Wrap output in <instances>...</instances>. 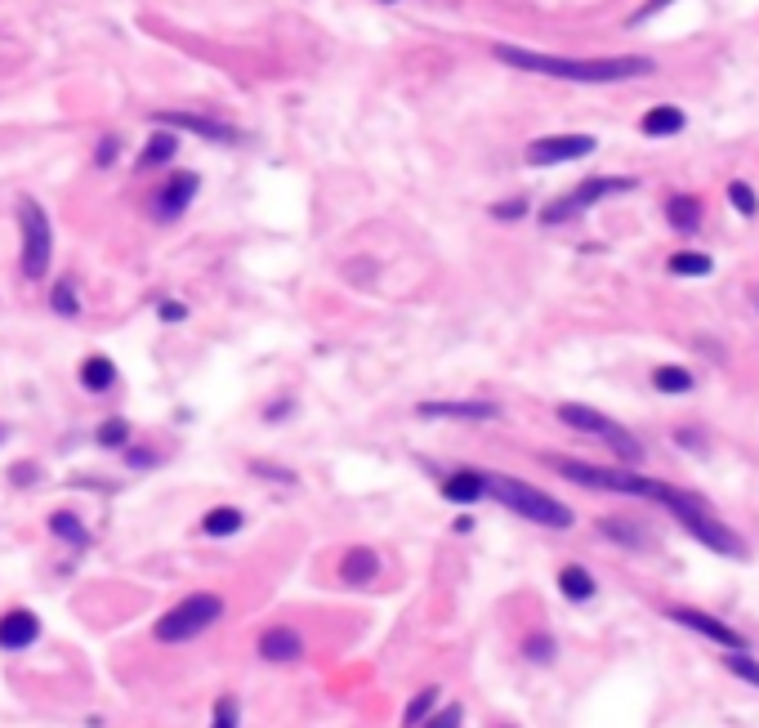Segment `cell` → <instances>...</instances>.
Instances as JSON below:
<instances>
[{
    "label": "cell",
    "instance_id": "cell-1",
    "mask_svg": "<svg viewBox=\"0 0 759 728\" xmlns=\"http://www.w3.org/2000/svg\"><path fill=\"white\" fill-rule=\"evenodd\" d=\"M492 54L505 67L536 76H554V81H576V85H617V81H639L652 76L657 63L648 54H617V59H563V54H541L523 50V45H492Z\"/></svg>",
    "mask_w": 759,
    "mask_h": 728
},
{
    "label": "cell",
    "instance_id": "cell-2",
    "mask_svg": "<svg viewBox=\"0 0 759 728\" xmlns=\"http://www.w3.org/2000/svg\"><path fill=\"white\" fill-rule=\"evenodd\" d=\"M545 465H550L554 474L581 483V487H594V492H617V496H639V501L666 505L670 514L697 505V496L679 492V487H670V483H657V478H643V474H634V469H608V465L572 461V456H545Z\"/></svg>",
    "mask_w": 759,
    "mask_h": 728
},
{
    "label": "cell",
    "instance_id": "cell-3",
    "mask_svg": "<svg viewBox=\"0 0 759 728\" xmlns=\"http://www.w3.org/2000/svg\"><path fill=\"white\" fill-rule=\"evenodd\" d=\"M487 483V496L505 505V510L523 514L527 523H541V528H572V510L559 501V496H545L541 487L523 483V478H509V474H483Z\"/></svg>",
    "mask_w": 759,
    "mask_h": 728
},
{
    "label": "cell",
    "instance_id": "cell-4",
    "mask_svg": "<svg viewBox=\"0 0 759 728\" xmlns=\"http://www.w3.org/2000/svg\"><path fill=\"white\" fill-rule=\"evenodd\" d=\"M219 617H224V599L219 595H188L184 603H175V608L152 626V635H157L161 644H184V639L206 635Z\"/></svg>",
    "mask_w": 759,
    "mask_h": 728
},
{
    "label": "cell",
    "instance_id": "cell-5",
    "mask_svg": "<svg viewBox=\"0 0 759 728\" xmlns=\"http://www.w3.org/2000/svg\"><path fill=\"white\" fill-rule=\"evenodd\" d=\"M559 420L568 429H576V434H590V438H603V443L612 447V452L621 456V461H643V447H639V438L630 434L626 425H617V420H608L603 411H594V407H581V402H559Z\"/></svg>",
    "mask_w": 759,
    "mask_h": 728
},
{
    "label": "cell",
    "instance_id": "cell-6",
    "mask_svg": "<svg viewBox=\"0 0 759 728\" xmlns=\"http://www.w3.org/2000/svg\"><path fill=\"white\" fill-rule=\"evenodd\" d=\"M18 228H23V277L27 282H41L50 273V255H54L50 215L32 197H23L18 201Z\"/></svg>",
    "mask_w": 759,
    "mask_h": 728
},
{
    "label": "cell",
    "instance_id": "cell-7",
    "mask_svg": "<svg viewBox=\"0 0 759 728\" xmlns=\"http://www.w3.org/2000/svg\"><path fill=\"white\" fill-rule=\"evenodd\" d=\"M639 188V179H630V175H621V179H612V175H603V179H585V184H576L572 193H563V197H554L550 206L541 210V224H568V219L576 215H585V210L594 206V201H603V197H621V193H634Z\"/></svg>",
    "mask_w": 759,
    "mask_h": 728
},
{
    "label": "cell",
    "instance_id": "cell-8",
    "mask_svg": "<svg viewBox=\"0 0 759 728\" xmlns=\"http://www.w3.org/2000/svg\"><path fill=\"white\" fill-rule=\"evenodd\" d=\"M675 519H679V528L693 536V541H701L706 550H715V554H724V559H742V554H746V545L737 541V532H728L719 519H710L706 501H697V505H688V510H679Z\"/></svg>",
    "mask_w": 759,
    "mask_h": 728
},
{
    "label": "cell",
    "instance_id": "cell-9",
    "mask_svg": "<svg viewBox=\"0 0 759 728\" xmlns=\"http://www.w3.org/2000/svg\"><path fill=\"white\" fill-rule=\"evenodd\" d=\"M599 148L594 134H545V139L527 143V166H563V161H581Z\"/></svg>",
    "mask_w": 759,
    "mask_h": 728
},
{
    "label": "cell",
    "instance_id": "cell-10",
    "mask_svg": "<svg viewBox=\"0 0 759 728\" xmlns=\"http://www.w3.org/2000/svg\"><path fill=\"white\" fill-rule=\"evenodd\" d=\"M201 179L192 175V170H179V175H170L166 184H161V193L152 197V219L157 224H170V219H179L184 210L192 206V197H197Z\"/></svg>",
    "mask_w": 759,
    "mask_h": 728
},
{
    "label": "cell",
    "instance_id": "cell-11",
    "mask_svg": "<svg viewBox=\"0 0 759 728\" xmlns=\"http://www.w3.org/2000/svg\"><path fill=\"white\" fill-rule=\"evenodd\" d=\"M670 621H679V626H688L693 635H701V639H710V644H719V648H733V653H742V635H737L733 626H724L719 617H710V612H701V608H670Z\"/></svg>",
    "mask_w": 759,
    "mask_h": 728
},
{
    "label": "cell",
    "instance_id": "cell-12",
    "mask_svg": "<svg viewBox=\"0 0 759 728\" xmlns=\"http://www.w3.org/2000/svg\"><path fill=\"white\" fill-rule=\"evenodd\" d=\"M152 121H157V126L188 130V134H197V139H206V143H242V130L224 126V121H215V117H201V112H157Z\"/></svg>",
    "mask_w": 759,
    "mask_h": 728
},
{
    "label": "cell",
    "instance_id": "cell-13",
    "mask_svg": "<svg viewBox=\"0 0 759 728\" xmlns=\"http://www.w3.org/2000/svg\"><path fill=\"white\" fill-rule=\"evenodd\" d=\"M36 639H41V617H36V612L14 608L0 617V648H5V653H23Z\"/></svg>",
    "mask_w": 759,
    "mask_h": 728
},
{
    "label": "cell",
    "instance_id": "cell-14",
    "mask_svg": "<svg viewBox=\"0 0 759 728\" xmlns=\"http://www.w3.org/2000/svg\"><path fill=\"white\" fill-rule=\"evenodd\" d=\"M300 653H304V644H300V635H295L291 626H268L264 635H259V657L273 662V666L300 662Z\"/></svg>",
    "mask_w": 759,
    "mask_h": 728
},
{
    "label": "cell",
    "instance_id": "cell-15",
    "mask_svg": "<svg viewBox=\"0 0 759 728\" xmlns=\"http://www.w3.org/2000/svg\"><path fill=\"white\" fill-rule=\"evenodd\" d=\"M701 219H706V206H701V197H693V193L666 197V224L675 228L679 237H693L697 228H701Z\"/></svg>",
    "mask_w": 759,
    "mask_h": 728
},
{
    "label": "cell",
    "instance_id": "cell-16",
    "mask_svg": "<svg viewBox=\"0 0 759 728\" xmlns=\"http://www.w3.org/2000/svg\"><path fill=\"white\" fill-rule=\"evenodd\" d=\"M420 416H438V420H496V402H420Z\"/></svg>",
    "mask_w": 759,
    "mask_h": 728
},
{
    "label": "cell",
    "instance_id": "cell-17",
    "mask_svg": "<svg viewBox=\"0 0 759 728\" xmlns=\"http://www.w3.org/2000/svg\"><path fill=\"white\" fill-rule=\"evenodd\" d=\"M684 126H688V112L675 108V103H657V108H648L639 121V130L648 134V139H670V134H679Z\"/></svg>",
    "mask_w": 759,
    "mask_h": 728
},
{
    "label": "cell",
    "instance_id": "cell-18",
    "mask_svg": "<svg viewBox=\"0 0 759 728\" xmlns=\"http://www.w3.org/2000/svg\"><path fill=\"white\" fill-rule=\"evenodd\" d=\"M380 577V554L376 550H349L340 559V581L344 586H367Z\"/></svg>",
    "mask_w": 759,
    "mask_h": 728
},
{
    "label": "cell",
    "instance_id": "cell-19",
    "mask_svg": "<svg viewBox=\"0 0 759 728\" xmlns=\"http://www.w3.org/2000/svg\"><path fill=\"white\" fill-rule=\"evenodd\" d=\"M443 496L456 505H469V501H478V496H487V483L478 469H460V474H451L443 483Z\"/></svg>",
    "mask_w": 759,
    "mask_h": 728
},
{
    "label": "cell",
    "instance_id": "cell-20",
    "mask_svg": "<svg viewBox=\"0 0 759 728\" xmlns=\"http://www.w3.org/2000/svg\"><path fill=\"white\" fill-rule=\"evenodd\" d=\"M112 380H117V367H112V358L94 353V358L81 362V385L90 389V394H103V389H112Z\"/></svg>",
    "mask_w": 759,
    "mask_h": 728
},
{
    "label": "cell",
    "instance_id": "cell-21",
    "mask_svg": "<svg viewBox=\"0 0 759 728\" xmlns=\"http://www.w3.org/2000/svg\"><path fill=\"white\" fill-rule=\"evenodd\" d=\"M175 152H179V139H175V134H170V130H157V134L148 139V148L139 152V170H157V166H166V161L175 157Z\"/></svg>",
    "mask_w": 759,
    "mask_h": 728
},
{
    "label": "cell",
    "instance_id": "cell-22",
    "mask_svg": "<svg viewBox=\"0 0 759 728\" xmlns=\"http://www.w3.org/2000/svg\"><path fill=\"white\" fill-rule=\"evenodd\" d=\"M559 590L572 603H585V599H594V577L581 568V563H568V568H559Z\"/></svg>",
    "mask_w": 759,
    "mask_h": 728
},
{
    "label": "cell",
    "instance_id": "cell-23",
    "mask_svg": "<svg viewBox=\"0 0 759 728\" xmlns=\"http://www.w3.org/2000/svg\"><path fill=\"white\" fill-rule=\"evenodd\" d=\"M652 389H657V394H693L697 380L688 367H657L652 371Z\"/></svg>",
    "mask_w": 759,
    "mask_h": 728
},
{
    "label": "cell",
    "instance_id": "cell-24",
    "mask_svg": "<svg viewBox=\"0 0 759 728\" xmlns=\"http://www.w3.org/2000/svg\"><path fill=\"white\" fill-rule=\"evenodd\" d=\"M210 536H233V532H242L246 528V514L237 510V505H219V510H210L206 514V523H201Z\"/></svg>",
    "mask_w": 759,
    "mask_h": 728
},
{
    "label": "cell",
    "instance_id": "cell-25",
    "mask_svg": "<svg viewBox=\"0 0 759 728\" xmlns=\"http://www.w3.org/2000/svg\"><path fill=\"white\" fill-rule=\"evenodd\" d=\"M666 268H670L675 277H706L710 268H715V260H710L706 251H675Z\"/></svg>",
    "mask_w": 759,
    "mask_h": 728
},
{
    "label": "cell",
    "instance_id": "cell-26",
    "mask_svg": "<svg viewBox=\"0 0 759 728\" xmlns=\"http://www.w3.org/2000/svg\"><path fill=\"white\" fill-rule=\"evenodd\" d=\"M438 697H443V693H438V688H420V693L411 697L407 715H402V728H420V724H425L429 715L438 711Z\"/></svg>",
    "mask_w": 759,
    "mask_h": 728
},
{
    "label": "cell",
    "instance_id": "cell-27",
    "mask_svg": "<svg viewBox=\"0 0 759 728\" xmlns=\"http://www.w3.org/2000/svg\"><path fill=\"white\" fill-rule=\"evenodd\" d=\"M599 532L612 536V541H621V545H630V550H643V545H648V532L634 528V523H621V519H603Z\"/></svg>",
    "mask_w": 759,
    "mask_h": 728
},
{
    "label": "cell",
    "instance_id": "cell-28",
    "mask_svg": "<svg viewBox=\"0 0 759 728\" xmlns=\"http://www.w3.org/2000/svg\"><path fill=\"white\" fill-rule=\"evenodd\" d=\"M50 304H54V313H59V318H76V313H81V295H76L72 277H63V282H54V291H50Z\"/></svg>",
    "mask_w": 759,
    "mask_h": 728
},
{
    "label": "cell",
    "instance_id": "cell-29",
    "mask_svg": "<svg viewBox=\"0 0 759 728\" xmlns=\"http://www.w3.org/2000/svg\"><path fill=\"white\" fill-rule=\"evenodd\" d=\"M50 532L63 536V541H72V545H85V541H90V536H85V528H81V519H76V514H67V510L50 514Z\"/></svg>",
    "mask_w": 759,
    "mask_h": 728
},
{
    "label": "cell",
    "instance_id": "cell-30",
    "mask_svg": "<svg viewBox=\"0 0 759 728\" xmlns=\"http://www.w3.org/2000/svg\"><path fill=\"white\" fill-rule=\"evenodd\" d=\"M728 201H733V206L742 210L746 219H755V215H759V197H755V188L746 184V179H733V184H728Z\"/></svg>",
    "mask_w": 759,
    "mask_h": 728
},
{
    "label": "cell",
    "instance_id": "cell-31",
    "mask_svg": "<svg viewBox=\"0 0 759 728\" xmlns=\"http://www.w3.org/2000/svg\"><path fill=\"white\" fill-rule=\"evenodd\" d=\"M724 666H728V675H737V679H746V684L759 688V662H755L751 653H746V648H742V653H728Z\"/></svg>",
    "mask_w": 759,
    "mask_h": 728
},
{
    "label": "cell",
    "instance_id": "cell-32",
    "mask_svg": "<svg viewBox=\"0 0 759 728\" xmlns=\"http://www.w3.org/2000/svg\"><path fill=\"white\" fill-rule=\"evenodd\" d=\"M130 443V425L126 420H103L99 425V447H126Z\"/></svg>",
    "mask_w": 759,
    "mask_h": 728
},
{
    "label": "cell",
    "instance_id": "cell-33",
    "mask_svg": "<svg viewBox=\"0 0 759 728\" xmlns=\"http://www.w3.org/2000/svg\"><path fill=\"white\" fill-rule=\"evenodd\" d=\"M523 653L532 657V662H554V639L550 635H527L523 639Z\"/></svg>",
    "mask_w": 759,
    "mask_h": 728
},
{
    "label": "cell",
    "instance_id": "cell-34",
    "mask_svg": "<svg viewBox=\"0 0 759 728\" xmlns=\"http://www.w3.org/2000/svg\"><path fill=\"white\" fill-rule=\"evenodd\" d=\"M237 697H219V706H215V715H210V728H237Z\"/></svg>",
    "mask_w": 759,
    "mask_h": 728
},
{
    "label": "cell",
    "instance_id": "cell-35",
    "mask_svg": "<svg viewBox=\"0 0 759 728\" xmlns=\"http://www.w3.org/2000/svg\"><path fill=\"white\" fill-rule=\"evenodd\" d=\"M117 157H121V139L117 134H103L99 148H94V166H112Z\"/></svg>",
    "mask_w": 759,
    "mask_h": 728
},
{
    "label": "cell",
    "instance_id": "cell-36",
    "mask_svg": "<svg viewBox=\"0 0 759 728\" xmlns=\"http://www.w3.org/2000/svg\"><path fill=\"white\" fill-rule=\"evenodd\" d=\"M670 5H675V0H648V5H639V9H634V14H630V27L648 23V18H657L661 9H670Z\"/></svg>",
    "mask_w": 759,
    "mask_h": 728
},
{
    "label": "cell",
    "instance_id": "cell-37",
    "mask_svg": "<svg viewBox=\"0 0 759 728\" xmlns=\"http://www.w3.org/2000/svg\"><path fill=\"white\" fill-rule=\"evenodd\" d=\"M492 215H496V219H523V215H527V201H523V197L501 201V206H492Z\"/></svg>",
    "mask_w": 759,
    "mask_h": 728
},
{
    "label": "cell",
    "instance_id": "cell-38",
    "mask_svg": "<svg viewBox=\"0 0 759 728\" xmlns=\"http://www.w3.org/2000/svg\"><path fill=\"white\" fill-rule=\"evenodd\" d=\"M460 715H465V711H460V706H443V711H438V715H434V720H429L425 728H460Z\"/></svg>",
    "mask_w": 759,
    "mask_h": 728
},
{
    "label": "cell",
    "instance_id": "cell-39",
    "mask_svg": "<svg viewBox=\"0 0 759 728\" xmlns=\"http://www.w3.org/2000/svg\"><path fill=\"white\" fill-rule=\"evenodd\" d=\"M184 318H188V309H184V304L161 300V322H184Z\"/></svg>",
    "mask_w": 759,
    "mask_h": 728
},
{
    "label": "cell",
    "instance_id": "cell-40",
    "mask_svg": "<svg viewBox=\"0 0 759 728\" xmlns=\"http://www.w3.org/2000/svg\"><path fill=\"white\" fill-rule=\"evenodd\" d=\"M751 304H755V309H759V282L751 286Z\"/></svg>",
    "mask_w": 759,
    "mask_h": 728
},
{
    "label": "cell",
    "instance_id": "cell-41",
    "mask_svg": "<svg viewBox=\"0 0 759 728\" xmlns=\"http://www.w3.org/2000/svg\"><path fill=\"white\" fill-rule=\"evenodd\" d=\"M0 438H5V429H0Z\"/></svg>",
    "mask_w": 759,
    "mask_h": 728
}]
</instances>
